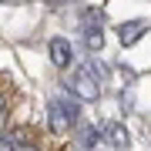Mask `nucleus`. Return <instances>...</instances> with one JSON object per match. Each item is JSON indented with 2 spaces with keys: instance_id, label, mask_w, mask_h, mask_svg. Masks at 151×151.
<instances>
[{
  "instance_id": "1",
  "label": "nucleus",
  "mask_w": 151,
  "mask_h": 151,
  "mask_svg": "<svg viewBox=\"0 0 151 151\" xmlns=\"http://www.w3.org/2000/svg\"><path fill=\"white\" fill-rule=\"evenodd\" d=\"M94 67H84L81 70V74H74V77H70V94H74V97H81V101H94V97L97 94H101V87H97V81H94Z\"/></svg>"
},
{
  "instance_id": "2",
  "label": "nucleus",
  "mask_w": 151,
  "mask_h": 151,
  "mask_svg": "<svg viewBox=\"0 0 151 151\" xmlns=\"http://www.w3.org/2000/svg\"><path fill=\"white\" fill-rule=\"evenodd\" d=\"M47 54H50V64L60 67V70L74 64V47H70V40H67V37H54V40L47 44Z\"/></svg>"
},
{
  "instance_id": "3",
  "label": "nucleus",
  "mask_w": 151,
  "mask_h": 151,
  "mask_svg": "<svg viewBox=\"0 0 151 151\" xmlns=\"http://www.w3.org/2000/svg\"><path fill=\"white\" fill-rule=\"evenodd\" d=\"M24 141H30L27 131H4V134H0V151H17Z\"/></svg>"
},
{
  "instance_id": "4",
  "label": "nucleus",
  "mask_w": 151,
  "mask_h": 151,
  "mask_svg": "<svg viewBox=\"0 0 151 151\" xmlns=\"http://www.w3.org/2000/svg\"><path fill=\"white\" fill-rule=\"evenodd\" d=\"M7 108H10V97L0 94V134L7 131Z\"/></svg>"
},
{
  "instance_id": "5",
  "label": "nucleus",
  "mask_w": 151,
  "mask_h": 151,
  "mask_svg": "<svg viewBox=\"0 0 151 151\" xmlns=\"http://www.w3.org/2000/svg\"><path fill=\"white\" fill-rule=\"evenodd\" d=\"M17 151H40V148H37V145H34V141H24V145H20V148H17Z\"/></svg>"
}]
</instances>
